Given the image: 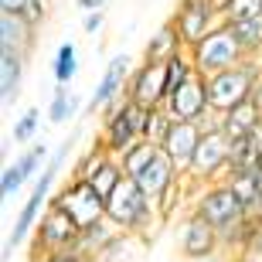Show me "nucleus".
<instances>
[{
  "label": "nucleus",
  "instance_id": "obj_1",
  "mask_svg": "<svg viewBox=\"0 0 262 262\" xmlns=\"http://www.w3.org/2000/svg\"><path fill=\"white\" fill-rule=\"evenodd\" d=\"M72 150H75V136H68V140H61V146L51 154L48 167L41 170L38 177H34V184H31V194L24 198V204H20L17 218H14V228H10L7 242H4V262L10 259V252L14 249H20V245L28 242V235L38 228L41 214L51 208V187H55V181H58L61 167H65V160L72 157Z\"/></svg>",
  "mask_w": 262,
  "mask_h": 262
},
{
  "label": "nucleus",
  "instance_id": "obj_2",
  "mask_svg": "<svg viewBox=\"0 0 262 262\" xmlns=\"http://www.w3.org/2000/svg\"><path fill=\"white\" fill-rule=\"evenodd\" d=\"M106 218L116 225L123 235H129V238H146L157 225H164V214H160L157 201H150V198L140 191V184H136L133 177H126V181L106 198Z\"/></svg>",
  "mask_w": 262,
  "mask_h": 262
},
{
  "label": "nucleus",
  "instance_id": "obj_3",
  "mask_svg": "<svg viewBox=\"0 0 262 262\" xmlns=\"http://www.w3.org/2000/svg\"><path fill=\"white\" fill-rule=\"evenodd\" d=\"M228 167H232V140L218 129L214 113H211V119H204V136L198 143V154L191 160V167L184 170V177L198 187L218 184V181L228 177Z\"/></svg>",
  "mask_w": 262,
  "mask_h": 262
},
{
  "label": "nucleus",
  "instance_id": "obj_4",
  "mask_svg": "<svg viewBox=\"0 0 262 262\" xmlns=\"http://www.w3.org/2000/svg\"><path fill=\"white\" fill-rule=\"evenodd\" d=\"M191 214L204 218V222L218 228V235L235 228V225H242L245 218H252V214L245 211L242 198L232 191L228 181H218V184H204V187H194V204H191Z\"/></svg>",
  "mask_w": 262,
  "mask_h": 262
},
{
  "label": "nucleus",
  "instance_id": "obj_5",
  "mask_svg": "<svg viewBox=\"0 0 262 262\" xmlns=\"http://www.w3.org/2000/svg\"><path fill=\"white\" fill-rule=\"evenodd\" d=\"M262 78V65L255 58H249L245 65L238 68H228L222 75H211L208 78V99H211V113L214 116H225V113H232L235 106H242L249 102Z\"/></svg>",
  "mask_w": 262,
  "mask_h": 262
},
{
  "label": "nucleus",
  "instance_id": "obj_6",
  "mask_svg": "<svg viewBox=\"0 0 262 262\" xmlns=\"http://www.w3.org/2000/svg\"><path fill=\"white\" fill-rule=\"evenodd\" d=\"M191 58H194L198 75L211 78V75L228 72V68L245 65V61H249V55L242 51V45H238V38L232 34V28H228V24H222L218 31H211L204 41H198L194 48H191Z\"/></svg>",
  "mask_w": 262,
  "mask_h": 262
},
{
  "label": "nucleus",
  "instance_id": "obj_7",
  "mask_svg": "<svg viewBox=\"0 0 262 262\" xmlns=\"http://www.w3.org/2000/svg\"><path fill=\"white\" fill-rule=\"evenodd\" d=\"M51 204H58L82 232L106 218V198H99V191L89 184V181H82V177H72L58 194L51 198Z\"/></svg>",
  "mask_w": 262,
  "mask_h": 262
},
{
  "label": "nucleus",
  "instance_id": "obj_8",
  "mask_svg": "<svg viewBox=\"0 0 262 262\" xmlns=\"http://www.w3.org/2000/svg\"><path fill=\"white\" fill-rule=\"evenodd\" d=\"M174 24L181 31L184 48H194L198 41H204L211 31H218L225 24L222 10L214 0H181V7L174 14Z\"/></svg>",
  "mask_w": 262,
  "mask_h": 262
},
{
  "label": "nucleus",
  "instance_id": "obj_9",
  "mask_svg": "<svg viewBox=\"0 0 262 262\" xmlns=\"http://www.w3.org/2000/svg\"><path fill=\"white\" fill-rule=\"evenodd\" d=\"M129 75H133V65H129V55L126 51H119V55H113V58L106 61V68H102V78L96 82V89H92V96H89L85 109L89 116H102L113 102H119V99L126 96V85H129Z\"/></svg>",
  "mask_w": 262,
  "mask_h": 262
},
{
  "label": "nucleus",
  "instance_id": "obj_10",
  "mask_svg": "<svg viewBox=\"0 0 262 262\" xmlns=\"http://www.w3.org/2000/svg\"><path fill=\"white\" fill-rule=\"evenodd\" d=\"M170 96V82H167V61H143L140 68H133L126 85V99H133L143 109H160L167 106Z\"/></svg>",
  "mask_w": 262,
  "mask_h": 262
},
{
  "label": "nucleus",
  "instance_id": "obj_11",
  "mask_svg": "<svg viewBox=\"0 0 262 262\" xmlns=\"http://www.w3.org/2000/svg\"><path fill=\"white\" fill-rule=\"evenodd\" d=\"M78 235H82V228L61 211L58 204H51L48 211L41 214L38 228H34V245H38V252H45V255L48 252H68V249H75Z\"/></svg>",
  "mask_w": 262,
  "mask_h": 262
},
{
  "label": "nucleus",
  "instance_id": "obj_12",
  "mask_svg": "<svg viewBox=\"0 0 262 262\" xmlns=\"http://www.w3.org/2000/svg\"><path fill=\"white\" fill-rule=\"evenodd\" d=\"M167 113L170 119H184V123H204V119L211 116V99H208V78L204 75H194L187 78L184 85L170 92L167 99Z\"/></svg>",
  "mask_w": 262,
  "mask_h": 262
},
{
  "label": "nucleus",
  "instance_id": "obj_13",
  "mask_svg": "<svg viewBox=\"0 0 262 262\" xmlns=\"http://www.w3.org/2000/svg\"><path fill=\"white\" fill-rule=\"evenodd\" d=\"M48 160H51L48 143H31L28 150L17 157V160H10V164L4 167V174H0V198H4V201H10V198H14L20 187L31 181V177L38 174V170H45V167H48Z\"/></svg>",
  "mask_w": 262,
  "mask_h": 262
},
{
  "label": "nucleus",
  "instance_id": "obj_14",
  "mask_svg": "<svg viewBox=\"0 0 262 262\" xmlns=\"http://www.w3.org/2000/svg\"><path fill=\"white\" fill-rule=\"evenodd\" d=\"M181 177H184V174L177 170V164L164 154V150H160V146H157L154 157H150V160H146V164L133 174V181L140 184V191H143L150 201H160V198H164L167 191L181 181Z\"/></svg>",
  "mask_w": 262,
  "mask_h": 262
},
{
  "label": "nucleus",
  "instance_id": "obj_15",
  "mask_svg": "<svg viewBox=\"0 0 262 262\" xmlns=\"http://www.w3.org/2000/svg\"><path fill=\"white\" fill-rule=\"evenodd\" d=\"M177 249L187 262H198V259H208V255H218L222 252V238H218V228L198 218V214H187L184 228H181V238H177Z\"/></svg>",
  "mask_w": 262,
  "mask_h": 262
},
{
  "label": "nucleus",
  "instance_id": "obj_16",
  "mask_svg": "<svg viewBox=\"0 0 262 262\" xmlns=\"http://www.w3.org/2000/svg\"><path fill=\"white\" fill-rule=\"evenodd\" d=\"M201 136H204V123H184V119H174L170 129H167V136H164V143H160V150H164V154L177 164V170L184 174L187 167H191V160H194V154H198Z\"/></svg>",
  "mask_w": 262,
  "mask_h": 262
},
{
  "label": "nucleus",
  "instance_id": "obj_17",
  "mask_svg": "<svg viewBox=\"0 0 262 262\" xmlns=\"http://www.w3.org/2000/svg\"><path fill=\"white\" fill-rule=\"evenodd\" d=\"M34 41H38V31L31 28V24L0 14V51H14V55L28 58L31 51H34Z\"/></svg>",
  "mask_w": 262,
  "mask_h": 262
},
{
  "label": "nucleus",
  "instance_id": "obj_18",
  "mask_svg": "<svg viewBox=\"0 0 262 262\" xmlns=\"http://www.w3.org/2000/svg\"><path fill=\"white\" fill-rule=\"evenodd\" d=\"M24 68H28V58H24V55L0 51V102H4V106H14V102H17L20 85H24Z\"/></svg>",
  "mask_w": 262,
  "mask_h": 262
},
{
  "label": "nucleus",
  "instance_id": "obj_19",
  "mask_svg": "<svg viewBox=\"0 0 262 262\" xmlns=\"http://www.w3.org/2000/svg\"><path fill=\"white\" fill-rule=\"evenodd\" d=\"M181 51H184L181 31H177L174 20H167L157 34H150V41H146V48H143V61H170Z\"/></svg>",
  "mask_w": 262,
  "mask_h": 262
},
{
  "label": "nucleus",
  "instance_id": "obj_20",
  "mask_svg": "<svg viewBox=\"0 0 262 262\" xmlns=\"http://www.w3.org/2000/svg\"><path fill=\"white\" fill-rule=\"evenodd\" d=\"M123 181H126V170H123V164H119L116 157H109V154L102 157V164L89 174V184L99 191V198H109Z\"/></svg>",
  "mask_w": 262,
  "mask_h": 262
},
{
  "label": "nucleus",
  "instance_id": "obj_21",
  "mask_svg": "<svg viewBox=\"0 0 262 262\" xmlns=\"http://www.w3.org/2000/svg\"><path fill=\"white\" fill-rule=\"evenodd\" d=\"M0 14L17 17L38 31L45 24V17H48V0H0Z\"/></svg>",
  "mask_w": 262,
  "mask_h": 262
},
{
  "label": "nucleus",
  "instance_id": "obj_22",
  "mask_svg": "<svg viewBox=\"0 0 262 262\" xmlns=\"http://www.w3.org/2000/svg\"><path fill=\"white\" fill-rule=\"evenodd\" d=\"M75 72H78V48H75V41H61L58 51H55V58H51V78H55V85H72Z\"/></svg>",
  "mask_w": 262,
  "mask_h": 262
},
{
  "label": "nucleus",
  "instance_id": "obj_23",
  "mask_svg": "<svg viewBox=\"0 0 262 262\" xmlns=\"http://www.w3.org/2000/svg\"><path fill=\"white\" fill-rule=\"evenodd\" d=\"M75 113H78V96L72 92V85H55L48 102V119L55 126H61L68 119H75Z\"/></svg>",
  "mask_w": 262,
  "mask_h": 262
},
{
  "label": "nucleus",
  "instance_id": "obj_24",
  "mask_svg": "<svg viewBox=\"0 0 262 262\" xmlns=\"http://www.w3.org/2000/svg\"><path fill=\"white\" fill-rule=\"evenodd\" d=\"M232 28V34L238 38V45H242V51L249 55V58H255L262 51V17H249V20H235V24H228Z\"/></svg>",
  "mask_w": 262,
  "mask_h": 262
},
{
  "label": "nucleus",
  "instance_id": "obj_25",
  "mask_svg": "<svg viewBox=\"0 0 262 262\" xmlns=\"http://www.w3.org/2000/svg\"><path fill=\"white\" fill-rule=\"evenodd\" d=\"M38 133H41V109L28 106L17 119H14L10 136H14V143H34V136H38Z\"/></svg>",
  "mask_w": 262,
  "mask_h": 262
},
{
  "label": "nucleus",
  "instance_id": "obj_26",
  "mask_svg": "<svg viewBox=\"0 0 262 262\" xmlns=\"http://www.w3.org/2000/svg\"><path fill=\"white\" fill-rule=\"evenodd\" d=\"M170 123H174V119H170V113H167L164 106L160 109H150V123H146V143H164V136H167V129H170Z\"/></svg>",
  "mask_w": 262,
  "mask_h": 262
},
{
  "label": "nucleus",
  "instance_id": "obj_27",
  "mask_svg": "<svg viewBox=\"0 0 262 262\" xmlns=\"http://www.w3.org/2000/svg\"><path fill=\"white\" fill-rule=\"evenodd\" d=\"M249 17H262V0H228V10H225V24H235V20H249Z\"/></svg>",
  "mask_w": 262,
  "mask_h": 262
},
{
  "label": "nucleus",
  "instance_id": "obj_28",
  "mask_svg": "<svg viewBox=\"0 0 262 262\" xmlns=\"http://www.w3.org/2000/svg\"><path fill=\"white\" fill-rule=\"evenodd\" d=\"M154 150H157V143H146V140H140V143H136L133 150L123 157V160H119V164H123V170H126V177H133L136 170H140V167H143L146 160L154 157Z\"/></svg>",
  "mask_w": 262,
  "mask_h": 262
},
{
  "label": "nucleus",
  "instance_id": "obj_29",
  "mask_svg": "<svg viewBox=\"0 0 262 262\" xmlns=\"http://www.w3.org/2000/svg\"><path fill=\"white\" fill-rule=\"evenodd\" d=\"M102 20H106V10L85 14V17H82V31H85V34H99V31H102Z\"/></svg>",
  "mask_w": 262,
  "mask_h": 262
},
{
  "label": "nucleus",
  "instance_id": "obj_30",
  "mask_svg": "<svg viewBox=\"0 0 262 262\" xmlns=\"http://www.w3.org/2000/svg\"><path fill=\"white\" fill-rule=\"evenodd\" d=\"M38 262H89V259H82L75 249H68V252H48V255H41Z\"/></svg>",
  "mask_w": 262,
  "mask_h": 262
},
{
  "label": "nucleus",
  "instance_id": "obj_31",
  "mask_svg": "<svg viewBox=\"0 0 262 262\" xmlns=\"http://www.w3.org/2000/svg\"><path fill=\"white\" fill-rule=\"evenodd\" d=\"M109 0H78V7L85 10V14H96V10H102Z\"/></svg>",
  "mask_w": 262,
  "mask_h": 262
},
{
  "label": "nucleus",
  "instance_id": "obj_32",
  "mask_svg": "<svg viewBox=\"0 0 262 262\" xmlns=\"http://www.w3.org/2000/svg\"><path fill=\"white\" fill-rule=\"evenodd\" d=\"M198 262H232V259H225V255L218 252V255H208V259H198Z\"/></svg>",
  "mask_w": 262,
  "mask_h": 262
},
{
  "label": "nucleus",
  "instance_id": "obj_33",
  "mask_svg": "<svg viewBox=\"0 0 262 262\" xmlns=\"http://www.w3.org/2000/svg\"><path fill=\"white\" fill-rule=\"evenodd\" d=\"M232 262H259V259H255V255H235Z\"/></svg>",
  "mask_w": 262,
  "mask_h": 262
}]
</instances>
